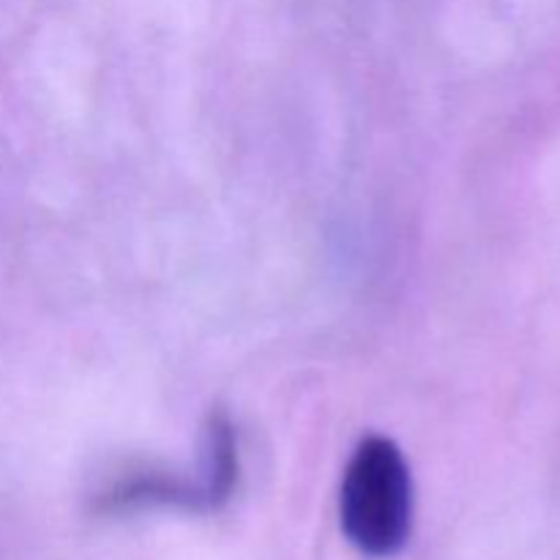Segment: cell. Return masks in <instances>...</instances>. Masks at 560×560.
Segmentation results:
<instances>
[{
    "label": "cell",
    "mask_w": 560,
    "mask_h": 560,
    "mask_svg": "<svg viewBox=\"0 0 560 560\" xmlns=\"http://www.w3.org/2000/svg\"><path fill=\"white\" fill-rule=\"evenodd\" d=\"M339 523L366 558H394L413 530V479L397 443L370 435L359 443L339 490Z\"/></svg>",
    "instance_id": "obj_1"
}]
</instances>
